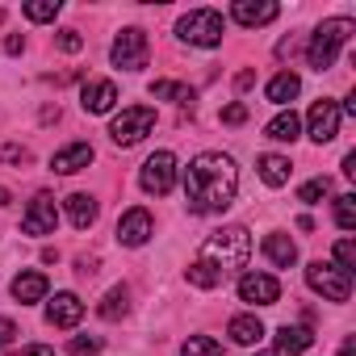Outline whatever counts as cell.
<instances>
[{
    "instance_id": "cell-1",
    "label": "cell",
    "mask_w": 356,
    "mask_h": 356,
    "mask_svg": "<svg viewBox=\"0 0 356 356\" xmlns=\"http://www.w3.org/2000/svg\"><path fill=\"white\" fill-rule=\"evenodd\" d=\"M239 189V168L222 151H202L185 168V202L193 214H222L231 210Z\"/></svg>"
},
{
    "instance_id": "cell-2",
    "label": "cell",
    "mask_w": 356,
    "mask_h": 356,
    "mask_svg": "<svg viewBox=\"0 0 356 356\" xmlns=\"http://www.w3.org/2000/svg\"><path fill=\"white\" fill-rule=\"evenodd\" d=\"M248 256H252V235H248V227H222V231H214V235L202 243L197 260L189 264V285L214 289V285L231 281L239 268H248Z\"/></svg>"
},
{
    "instance_id": "cell-3",
    "label": "cell",
    "mask_w": 356,
    "mask_h": 356,
    "mask_svg": "<svg viewBox=\"0 0 356 356\" xmlns=\"http://www.w3.org/2000/svg\"><path fill=\"white\" fill-rule=\"evenodd\" d=\"M352 34H356V26H352L348 17H331V22H323V26L314 30V38H310V51H306L310 67H314V72H327V67L335 63L339 47H343Z\"/></svg>"
},
{
    "instance_id": "cell-4",
    "label": "cell",
    "mask_w": 356,
    "mask_h": 356,
    "mask_svg": "<svg viewBox=\"0 0 356 356\" xmlns=\"http://www.w3.org/2000/svg\"><path fill=\"white\" fill-rule=\"evenodd\" d=\"M176 34L189 47H218L222 42V13L218 9H193L176 22Z\"/></svg>"
},
{
    "instance_id": "cell-5",
    "label": "cell",
    "mask_w": 356,
    "mask_h": 356,
    "mask_svg": "<svg viewBox=\"0 0 356 356\" xmlns=\"http://www.w3.org/2000/svg\"><path fill=\"white\" fill-rule=\"evenodd\" d=\"M151 130H155V109H151V105H130V109H122V113L109 122V138H113L118 147H134V143H143Z\"/></svg>"
},
{
    "instance_id": "cell-6",
    "label": "cell",
    "mask_w": 356,
    "mask_h": 356,
    "mask_svg": "<svg viewBox=\"0 0 356 356\" xmlns=\"http://www.w3.org/2000/svg\"><path fill=\"white\" fill-rule=\"evenodd\" d=\"M306 285H310L314 293H323L327 302H348V298H352V277H348L343 268L327 264V260H314V264L306 268Z\"/></svg>"
},
{
    "instance_id": "cell-7",
    "label": "cell",
    "mask_w": 356,
    "mask_h": 356,
    "mask_svg": "<svg viewBox=\"0 0 356 356\" xmlns=\"http://www.w3.org/2000/svg\"><path fill=\"white\" fill-rule=\"evenodd\" d=\"M138 185H143V193H151V197H168V193L176 189V155H172V151H155V155L143 163V172H138Z\"/></svg>"
},
{
    "instance_id": "cell-8",
    "label": "cell",
    "mask_w": 356,
    "mask_h": 356,
    "mask_svg": "<svg viewBox=\"0 0 356 356\" xmlns=\"http://www.w3.org/2000/svg\"><path fill=\"white\" fill-rule=\"evenodd\" d=\"M147 55H151V47H147V34L143 30H122L118 38H113V51H109V59H113V67H122V72H138V67H147Z\"/></svg>"
},
{
    "instance_id": "cell-9",
    "label": "cell",
    "mask_w": 356,
    "mask_h": 356,
    "mask_svg": "<svg viewBox=\"0 0 356 356\" xmlns=\"http://www.w3.org/2000/svg\"><path fill=\"white\" fill-rule=\"evenodd\" d=\"M59 227V210H55V197L51 193H38L34 202H30V210H26V218H22V231L26 235H51Z\"/></svg>"
},
{
    "instance_id": "cell-10",
    "label": "cell",
    "mask_w": 356,
    "mask_h": 356,
    "mask_svg": "<svg viewBox=\"0 0 356 356\" xmlns=\"http://www.w3.org/2000/svg\"><path fill=\"white\" fill-rule=\"evenodd\" d=\"M239 298L252 302V306H277L281 281L268 277V273H243V277H239Z\"/></svg>"
},
{
    "instance_id": "cell-11",
    "label": "cell",
    "mask_w": 356,
    "mask_h": 356,
    "mask_svg": "<svg viewBox=\"0 0 356 356\" xmlns=\"http://www.w3.org/2000/svg\"><path fill=\"white\" fill-rule=\"evenodd\" d=\"M306 122H310V138H314V143H331V138L339 134V105L327 101V97H318V101L310 105Z\"/></svg>"
},
{
    "instance_id": "cell-12",
    "label": "cell",
    "mask_w": 356,
    "mask_h": 356,
    "mask_svg": "<svg viewBox=\"0 0 356 356\" xmlns=\"http://www.w3.org/2000/svg\"><path fill=\"white\" fill-rule=\"evenodd\" d=\"M151 235H155V222H151V214H147L143 206H134V210H126V214L118 218V243H126V248H143Z\"/></svg>"
},
{
    "instance_id": "cell-13",
    "label": "cell",
    "mask_w": 356,
    "mask_h": 356,
    "mask_svg": "<svg viewBox=\"0 0 356 356\" xmlns=\"http://www.w3.org/2000/svg\"><path fill=\"white\" fill-rule=\"evenodd\" d=\"M277 13H281V9L273 5V0H235V5H231V17H235L239 26H248V30L277 22Z\"/></svg>"
},
{
    "instance_id": "cell-14",
    "label": "cell",
    "mask_w": 356,
    "mask_h": 356,
    "mask_svg": "<svg viewBox=\"0 0 356 356\" xmlns=\"http://www.w3.org/2000/svg\"><path fill=\"white\" fill-rule=\"evenodd\" d=\"M80 105H84V113H109L118 105V84L113 80H88L80 88Z\"/></svg>"
},
{
    "instance_id": "cell-15",
    "label": "cell",
    "mask_w": 356,
    "mask_h": 356,
    "mask_svg": "<svg viewBox=\"0 0 356 356\" xmlns=\"http://www.w3.org/2000/svg\"><path fill=\"white\" fill-rule=\"evenodd\" d=\"M80 318H84V302H80L76 293H67V289L55 293V302L47 306V323H51V327H63V331H67V327H76Z\"/></svg>"
},
{
    "instance_id": "cell-16",
    "label": "cell",
    "mask_w": 356,
    "mask_h": 356,
    "mask_svg": "<svg viewBox=\"0 0 356 356\" xmlns=\"http://www.w3.org/2000/svg\"><path fill=\"white\" fill-rule=\"evenodd\" d=\"M88 163H92V147H88V143H67L63 151H55V155H51V172H59V176L84 172Z\"/></svg>"
},
{
    "instance_id": "cell-17",
    "label": "cell",
    "mask_w": 356,
    "mask_h": 356,
    "mask_svg": "<svg viewBox=\"0 0 356 356\" xmlns=\"http://www.w3.org/2000/svg\"><path fill=\"white\" fill-rule=\"evenodd\" d=\"M47 289H51V281H47L42 273H34V268L13 277V298H17L22 306H34V302H42V298H47Z\"/></svg>"
},
{
    "instance_id": "cell-18",
    "label": "cell",
    "mask_w": 356,
    "mask_h": 356,
    "mask_svg": "<svg viewBox=\"0 0 356 356\" xmlns=\"http://www.w3.org/2000/svg\"><path fill=\"white\" fill-rule=\"evenodd\" d=\"M227 331H231V339L243 343V348H252V343L264 339V323H260L256 314H235V318L227 323Z\"/></svg>"
},
{
    "instance_id": "cell-19",
    "label": "cell",
    "mask_w": 356,
    "mask_h": 356,
    "mask_svg": "<svg viewBox=\"0 0 356 356\" xmlns=\"http://www.w3.org/2000/svg\"><path fill=\"white\" fill-rule=\"evenodd\" d=\"M310 343H314V331H310V327H289V323H285V327L277 331V352H281V356H298V352H306Z\"/></svg>"
},
{
    "instance_id": "cell-20",
    "label": "cell",
    "mask_w": 356,
    "mask_h": 356,
    "mask_svg": "<svg viewBox=\"0 0 356 356\" xmlns=\"http://www.w3.org/2000/svg\"><path fill=\"white\" fill-rule=\"evenodd\" d=\"M256 168H260V181H264V185H273V189H281V185L289 181V172H293L285 155H260V159H256Z\"/></svg>"
},
{
    "instance_id": "cell-21",
    "label": "cell",
    "mask_w": 356,
    "mask_h": 356,
    "mask_svg": "<svg viewBox=\"0 0 356 356\" xmlns=\"http://www.w3.org/2000/svg\"><path fill=\"white\" fill-rule=\"evenodd\" d=\"M264 134H268L273 143H293V138L302 134V118H298L293 109H285V113H277V118L264 126Z\"/></svg>"
},
{
    "instance_id": "cell-22",
    "label": "cell",
    "mask_w": 356,
    "mask_h": 356,
    "mask_svg": "<svg viewBox=\"0 0 356 356\" xmlns=\"http://www.w3.org/2000/svg\"><path fill=\"white\" fill-rule=\"evenodd\" d=\"M67 218H72L76 231H88V227L97 222V202H92L88 193H72V197H67Z\"/></svg>"
},
{
    "instance_id": "cell-23",
    "label": "cell",
    "mask_w": 356,
    "mask_h": 356,
    "mask_svg": "<svg viewBox=\"0 0 356 356\" xmlns=\"http://www.w3.org/2000/svg\"><path fill=\"white\" fill-rule=\"evenodd\" d=\"M264 256H268L277 268L298 264V248H293V239H289V235H264Z\"/></svg>"
},
{
    "instance_id": "cell-24",
    "label": "cell",
    "mask_w": 356,
    "mask_h": 356,
    "mask_svg": "<svg viewBox=\"0 0 356 356\" xmlns=\"http://www.w3.org/2000/svg\"><path fill=\"white\" fill-rule=\"evenodd\" d=\"M298 92H302V80H298L293 72H277V76L268 80V101H273V105H289Z\"/></svg>"
},
{
    "instance_id": "cell-25",
    "label": "cell",
    "mask_w": 356,
    "mask_h": 356,
    "mask_svg": "<svg viewBox=\"0 0 356 356\" xmlns=\"http://www.w3.org/2000/svg\"><path fill=\"white\" fill-rule=\"evenodd\" d=\"M126 310H130V289H126V285H113V289L101 298V306H97V314H101V318H109V323H113V318H122Z\"/></svg>"
},
{
    "instance_id": "cell-26",
    "label": "cell",
    "mask_w": 356,
    "mask_h": 356,
    "mask_svg": "<svg viewBox=\"0 0 356 356\" xmlns=\"http://www.w3.org/2000/svg\"><path fill=\"white\" fill-rule=\"evenodd\" d=\"M151 97L172 101V105H193V88L189 84H176V80H155L151 84Z\"/></svg>"
},
{
    "instance_id": "cell-27",
    "label": "cell",
    "mask_w": 356,
    "mask_h": 356,
    "mask_svg": "<svg viewBox=\"0 0 356 356\" xmlns=\"http://www.w3.org/2000/svg\"><path fill=\"white\" fill-rule=\"evenodd\" d=\"M323 197H331V176H314V181H306L298 189V202H306V206H318Z\"/></svg>"
},
{
    "instance_id": "cell-28",
    "label": "cell",
    "mask_w": 356,
    "mask_h": 356,
    "mask_svg": "<svg viewBox=\"0 0 356 356\" xmlns=\"http://www.w3.org/2000/svg\"><path fill=\"white\" fill-rule=\"evenodd\" d=\"M181 356H227V352H222L218 339H210V335H193V339L181 348Z\"/></svg>"
},
{
    "instance_id": "cell-29",
    "label": "cell",
    "mask_w": 356,
    "mask_h": 356,
    "mask_svg": "<svg viewBox=\"0 0 356 356\" xmlns=\"http://www.w3.org/2000/svg\"><path fill=\"white\" fill-rule=\"evenodd\" d=\"M59 9H63L59 0H30L22 13H26L30 22H55V17H59Z\"/></svg>"
},
{
    "instance_id": "cell-30",
    "label": "cell",
    "mask_w": 356,
    "mask_h": 356,
    "mask_svg": "<svg viewBox=\"0 0 356 356\" xmlns=\"http://www.w3.org/2000/svg\"><path fill=\"white\" fill-rule=\"evenodd\" d=\"M335 222H339V231H352L356 227V197L352 193L335 197Z\"/></svg>"
},
{
    "instance_id": "cell-31",
    "label": "cell",
    "mask_w": 356,
    "mask_h": 356,
    "mask_svg": "<svg viewBox=\"0 0 356 356\" xmlns=\"http://www.w3.org/2000/svg\"><path fill=\"white\" fill-rule=\"evenodd\" d=\"M335 268H343L352 277V268H356V243L352 239H339L335 243Z\"/></svg>"
},
{
    "instance_id": "cell-32",
    "label": "cell",
    "mask_w": 356,
    "mask_h": 356,
    "mask_svg": "<svg viewBox=\"0 0 356 356\" xmlns=\"http://www.w3.org/2000/svg\"><path fill=\"white\" fill-rule=\"evenodd\" d=\"M67 352H72V356H97V352H101V339H97V335H76Z\"/></svg>"
},
{
    "instance_id": "cell-33",
    "label": "cell",
    "mask_w": 356,
    "mask_h": 356,
    "mask_svg": "<svg viewBox=\"0 0 356 356\" xmlns=\"http://www.w3.org/2000/svg\"><path fill=\"white\" fill-rule=\"evenodd\" d=\"M26 159H30V151L22 143H5V147H0V163H26Z\"/></svg>"
},
{
    "instance_id": "cell-34",
    "label": "cell",
    "mask_w": 356,
    "mask_h": 356,
    "mask_svg": "<svg viewBox=\"0 0 356 356\" xmlns=\"http://www.w3.org/2000/svg\"><path fill=\"white\" fill-rule=\"evenodd\" d=\"M55 42H59V51H67V55H76V51L84 47V38H80L76 30H59V38H55Z\"/></svg>"
},
{
    "instance_id": "cell-35",
    "label": "cell",
    "mask_w": 356,
    "mask_h": 356,
    "mask_svg": "<svg viewBox=\"0 0 356 356\" xmlns=\"http://www.w3.org/2000/svg\"><path fill=\"white\" fill-rule=\"evenodd\" d=\"M222 122H227V126H243V122H248V105H239V101L227 105V109H222Z\"/></svg>"
},
{
    "instance_id": "cell-36",
    "label": "cell",
    "mask_w": 356,
    "mask_h": 356,
    "mask_svg": "<svg viewBox=\"0 0 356 356\" xmlns=\"http://www.w3.org/2000/svg\"><path fill=\"white\" fill-rule=\"evenodd\" d=\"M17 339V323L13 318H5V314H0V348H9Z\"/></svg>"
},
{
    "instance_id": "cell-37",
    "label": "cell",
    "mask_w": 356,
    "mask_h": 356,
    "mask_svg": "<svg viewBox=\"0 0 356 356\" xmlns=\"http://www.w3.org/2000/svg\"><path fill=\"white\" fill-rule=\"evenodd\" d=\"M5 51H9V55H22V51H26V38H22V34H9V38H5Z\"/></svg>"
},
{
    "instance_id": "cell-38",
    "label": "cell",
    "mask_w": 356,
    "mask_h": 356,
    "mask_svg": "<svg viewBox=\"0 0 356 356\" xmlns=\"http://www.w3.org/2000/svg\"><path fill=\"white\" fill-rule=\"evenodd\" d=\"M252 84H256V72H239V76H235V88H239V92L252 88Z\"/></svg>"
},
{
    "instance_id": "cell-39",
    "label": "cell",
    "mask_w": 356,
    "mask_h": 356,
    "mask_svg": "<svg viewBox=\"0 0 356 356\" xmlns=\"http://www.w3.org/2000/svg\"><path fill=\"white\" fill-rule=\"evenodd\" d=\"M343 176H356V151L343 155Z\"/></svg>"
},
{
    "instance_id": "cell-40",
    "label": "cell",
    "mask_w": 356,
    "mask_h": 356,
    "mask_svg": "<svg viewBox=\"0 0 356 356\" xmlns=\"http://www.w3.org/2000/svg\"><path fill=\"white\" fill-rule=\"evenodd\" d=\"M26 356H55V348H47V343H34V348H26Z\"/></svg>"
},
{
    "instance_id": "cell-41",
    "label": "cell",
    "mask_w": 356,
    "mask_h": 356,
    "mask_svg": "<svg viewBox=\"0 0 356 356\" xmlns=\"http://www.w3.org/2000/svg\"><path fill=\"white\" fill-rule=\"evenodd\" d=\"M339 356H356V339H352V335L343 339V348H339Z\"/></svg>"
},
{
    "instance_id": "cell-42",
    "label": "cell",
    "mask_w": 356,
    "mask_h": 356,
    "mask_svg": "<svg viewBox=\"0 0 356 356\" xmlns=\"http://www.w3.org/2000/svg\"><path fill=\"white\" fill-rule=\"evenodd\" d=\"M0 206H9V189H0Z\"/></svg>"
},
{
    "instance_id": "cell-43",
    "label": "cell",
    "mask_w": 356,
    "mask_h": 356,
    "mask_svg": "<svg viewBox=\"0 0 356 356\" xmlns=\"http://www.w3.org/2000/svg\"><path fill=\"white\" fill-rule=\"evenodd\" d=\"M260 356H281V352H260Z\"/></svg>"
}]
</instances>
